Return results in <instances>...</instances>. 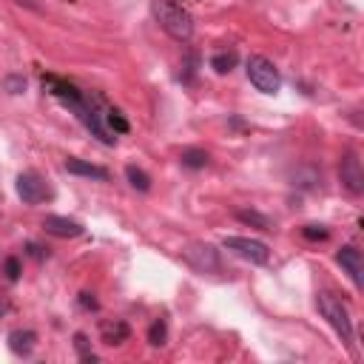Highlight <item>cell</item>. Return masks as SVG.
Here are the masks:
<instances>
[{"mask_svg": "<svg viewBox=\"0 0 364 364\" xmlns=\"http://www.w3.org/2000/svg\"><path fill=\"white\" fill-rule=\"evenodd\" d=\"M6 310H9V302H6V299H0V316H4Z\"/></svg>", "mask_w": 364, "mask_h": 364, "instance_id": "484cf974", "label": "cell"}, {"mask_svg": "<svg viewBox=\"0 0 364 364\" xmlns=\"http://www.w3.org/2000/svg\"><path fill=\"white\" fill-rule=\"evenodd\" d=\"M6 279H9V282H18V279H20V259H18V256H9V259H6Z\"/></svg>", "mask_w": 364, "mask_h": 364, "instance_id": "603a6c76", "label": "cell"}, {"mask_svg": "<svg viewBox=\"0 0 364 364\" xmlns=\"http://www.w3.org/2000/svg\"><path fill=\"white\" fill-rule=\"evenodd\" d=\"M48 83V88H51V94L55 97H60L66 106L77 114V120L102 142V145H114V131L102 123V114H100V106H97V100H91V97H86L80 88H74L72 83H63V80H58V77H48L46 80Z\"/></svg>", "mask_w": 364, "mask_h": 364, "instance_id": "6da1fadb", "label": "cell"}, {"mask_svg": "<svg viewBox=\"0 0 364 364\" xmlns=\"http://www.w3.org/2000/svg\"><path fill=\"white\" fill-rule=\"evenodd\" d=\"M66 171L74 174V177H86V180H97V182H106L109 180V171L102 166H94V163H86L80 157H69L66 160Z\"/></svg>", "mask_w": 364, "mask_h": 364, "instance_id": "8fae6325", "label": "cell"}, {"mask_svg": "<svg viewBox=\"0 0 364 364\" xmlns=\"http://www.w3.org/2000/svg\"><path fill=\"white\" fill-rule=\"evenodd\" d=\"M236 66V51H220V55L211 58V69L217 74H231Z\"/></svg>", "mask_w": 364, "mask_h": 364, "instance_id": "2e32d148", "label": "cell"}, {"mask_svg": "<svg viewBox=\"0 0 364 364\" xmlns=\"http://www.w3.org/2000/svg\"><path fill=\"white\" fill-rule=\"evenodd\" d=\"M222 248L231 250L234 256L245 259L250 265H268L271 262V248L259 239H248V236H225Z\"/></svg>", "mask_w": 364, "mask_h": 364, "instance_id": "8992f818", "label": "cell"}, {"mask_svg": "<svg viewBox=\"0 0 364 364\" xmlns=\"http://www.w3.org/2000/svg\"><path fill=\"white\" fill-rule=\"evenodd\" d=\"M336 262L342 265V271L350 276V282H353L356 288L364 285V256H361V250H358L356 245H344V248L336 253Z\"/></svg>", "mask_w": 364, "mask_h": 364, "instance_id": "9c48e42d", "label": "cell"}, {"mask_svg": "<svg viewBox=\"0 0 364 364\" xmlns=\"http://www.w3.org/2000/svg\"><path fill=\"white\" fill-rule=\"evenodd\" d=\"M100 336H102V342H106V344H123L128 336H131V328L123 322V319H109V322H102L100 325Z\"/></svg>", "mask_w": 364, "mask_h": 364, "instance_id": "4fadbf2b", "label": "cell"}, {"mask_svg": "<svg viewBox=\"0 0 364 364\" xmlns=\"http://www.w3.org/2000/svg\"><path fill=\"white\" fill-rule=\"evenodd\" d=\"M29 253H32L34 259H43V256H46V253H43V248H40V245H34V242L29 245Z\"/></svg>", "mask_w": 364, "mask_h": 364, "instance_id": "d4e9b609", "label": "cell"}, {"mask_svg": "<svg viewBox=\"0 0 364 364\" xmlns=\"http://www.w3.org/2000/svg\"><path fill=\"white\" fill-rule=\"evenodd\" d=\"M245 72H248V80L256 86V91L276 94V91L282 88V74H279V69H276L268 58H262V55H250Z\"/></svg>", "mask_w": 364, "mask_h": 364, "instance_id": "5b68a950", "label": "cell"}, {"mask_svg": "<svg viewBox=\"0 0 364 364\" xmlns=\"http://www.w3.org/2000/svg\"><path fill=\"white\" fill-rule=\"evenodd\" d=\"M236 220L245 222V225H253L259 231H274V222L265 214H259V211H236Z\"/></svg>", "mask_w": 364, "mask_h": 364, "instance_id": "9a60e30c", "label": "cell"}, {"mask_svg": "<svg viewBox=\"0 0 364 364\" xmlns=\"http://www.w3.org/2000/svg\"><path fill=\"white\" fill-rule=\"evenodd\" d=\"M339 180H342V185L353 194V196H358V194H364V166H361V157H358V151H344V157H342V163H339Z\"/></svg>", "mask_w": 364, "mask_h": 364, "instance_id": "ba28073f", "label": "cell"}, {"mask_svg": "<svg viewBox=\"0 0 364 364\" xmlns=\"http://www.w3.org/2000/svg\"><path fill=\"white\" fill-rule=\"evenodd\" d=\"M80 304H83L86 310H97V299H94L91 293H80Z\"/></svg>", "mask_w": 364, "mask_h": 364, "instance_id": "cb8c5ba5", "label": "cell"}, {"mask_svg": "<svg viewBox=\"0 0 364 364\" xmlns=\"http://www.w3.org/2000/svg\"><path fill=\"white\" fill-rule=\"evenodd\" d=\"M154 15L157 23L166 34H171L180 43H188L194 34V18L188 15V9H182L174 0H154Z\"/></svg>", "mask_w": 364, "mask_h": 364, "instance_id": "7a4b0ae2", "label": "cell"}, {"mask_svg": "<svg viewBox=\"0 0 364 364\" xmlns=\"http://www.w3.org/2000/svg\"><path fill=\"white\" fill-rule=\"evenodd\" d=\"M316 307H319V314L325 316V322L339 333V339H342L347 347H353V319H350L347 304H344L336 293L319 290V293H316Z\"/></svg>", "mask_w": 364, "mask_h": 364, "instance_id": "3957f363", "label": "cell"}, {"mask_svg": "<svg viewBox=\"0 0 364 364\" xmlns=\"http://www.w3.org/2000/svg\"><path fill=\"white\" fill-rule=\"evenodd\" d=\"M18 196L26 202V205H43V202H48L51 196H55V191H51V185L40 177V174H34V171H26V174H20L18 177Z\"/></svg>", "mask_w": 364, "mask_h": 364, "instance_id": "52a82bcc", "label": "cell"}, {"mask_svg": "<svg viewBox=\"0 0 364 364\" xmlns=\"http://www.w3.org/2000/svg\"><path fill=\"white\" fill-rule=\"evenodd\" d=\"M43 231L58 236V239H77L86 234V228L77 222V220H69V217H58V214H48L43 217Z\"/></svg>", "mask_w": 364, "mask_h": 364, "instance_id": "30bf717a", "label": "cell"}, {"mask_svg": "<svg viewBox=\"0 0 364 364\" xmlns=\"http://www.w3.org/2000/svg\"><path fill=\"white\" fill-rule=\"evenodd\" d=\"M302 236L310 239V242H325V239L330 236V231H328L325 225H304V228H302Z\"/></svg>", "mask_w": 364, "mask_h": 364, "instance_id": "ffe728a7", "label": "cell"}, {"mask_svg": "<svg viewBox=\"0 0 364 364\" xmlns=\"http://www.w3.org/2000/svg\"><path fill=\"white\" fill-rule=\"evenodd\" d=\"M180 160H182V166H185V168L199 171V168H205V166H208V151H202V148H185V151L180 154Z\"/></svg>", "mask_w": 364, "mask_h": 364, "instance_id": "5bb4252c", "label": "cell"}, {"mask_svg": "<svg viewBox=\"0 0 364 364\" xmlns=\"http://www.w3.org/2000/svg\"><path fill=\"white\" fill-rule=\"evenodd\" d=\"M182 259L202 276H214V274H225L222 256L211 242H188L182 248Z\"/></svg>", "mask_w": 364, "mask_h": 364, "instance_id": "277c9868", "label": "cell"}, {"mask_svg": "<svg viewBox=\"0 0 364 364\" xmlns=\"http://www.w3.org/2000/svg\"><path fill=\"white\" fill-rule=\"evenodd\" d=\"M166 339H168V325H166V319H157L148 330V344L151 347H163Z\"/></svg>", "mask_w": 364, "mask_h": 364, "instance_id": "ac0fdd59", "label": "cell"}, {"mask_svg": "<svg viewBox=\"0 0 364 364\" xmlns=\"http://www.w3.org/2000/svg\"><path fill=\"white\" fill-rule=\"evenodd\" d=\"M4 88H6L9 94H23V91H26V77H23V74H9V77L4 80Z\"/></svg>", "mask_w": 364, "mask_h": 364, "instance_id": "44dd1931", "label": "cell"}, {"mask_svg": "<svg viewBox=\"0 0 364 364\" xmlns=\"http://www.w3.org/2000/svg\"><path fill=\"white\" fill-rule=\"evenodd\" d=\"M34 344H37V333H34V330H12V333H9V350H12L15 356H20V358L32 356Z\"/></svg>", "mask_w": 364, "mask_h": 364, "instance_id": "7c38bea8", "label": "cell"}, {"mask_svg": "<svg viewBox=\"0 0 364 364\" xmlns=\"http://www.w3.org/2000/svg\"><path fill=\"white\" fill-rule=\"evenodd\" d=\"M106 120H109V126H112L117 134H126V131H128V120H126V117H123L117 109H112V112L106 114Z\"/></svg>", "mask_w": 364, "mask_h": 364, "instance_id": "7402d4cb", "label": "cell"}, {"mask_svg": "<svg viewBox=\"0 0 364 364\" xmlns=\"http://www.w3.org/2000/svg\"><path fill=\"white\" fill-rule=\"evenodd\" d=\"M74 350H77V356H80L83 361H97V353L91 350V342H88L86 333H77V336H74Z\"/></svg>", "mask_w": 364, "mask_h": 364, "instance_id": "d6986e66", "label": "cell"}, {"mask_svg": "<svg viewBox=\"0 0 364 364\" xmlns=\"http://www.w3.org/2000/svg\"><path fill=\"white\" fill-rule=\"evenodd\" d=\"M126 180L131 182V188H137V191H151V177L142 171V168H137V166H128L126 168Z\"/></svg>", "mask_w": 364, "mask_h": 364, "instance_id": "e0dca14e", "label": "cell"}]
</instances>
